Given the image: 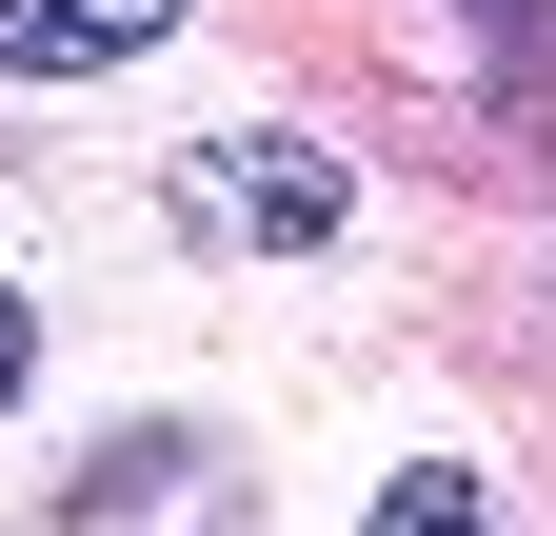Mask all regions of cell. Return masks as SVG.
Segmentation results:
<instances>
[{
    "label": "cell",
    "instance_id": "2",
    "mask_svg": "<svg viewBox=\"0 0 556 536\" xmlns=\"http://www.w3.org/2000/svg\"><path fill=\"white\" fill-rule=\"evenodd\" d=\"M199 0H0V80H100V60L179 40Z\"/></svg>",
    "mask_w": 556,
    "mask_h": 536
},
{
    "label": "cell",
    "instance_id": "3",
    "mask_svg": "<svg viewBox=\"0 0 556 536\" xmlns=\"http://www.w3.org/2000/svg\"><path fill=\"white\" fill-rule=\"evenodd\" d=\"M358 536H517V516L477 497L457 457H417V477H378V516H358Z\"/></svg>",
    "mask_w": 556,
    "mask_h": 536
},
{
    "label": "cell",
    "instance_id": "1",
    "mask_svg": "<svg viewBox=\"0 0 556 536\" xmlns=\"http://www.w3.org/2000/svg\"><path fill=\"white\" fill-rule=\"evenodd\" d=\"M179 239H219V258H318L338 219H358V179H338L318 140H179Z\"/></svg>",
    "mask_w": 556,
    "mask_h": 536
},
{
    "label": "cell",
    "instance_id": "4",
    "mask_svg": "<svg viewBox=\"0 0 556 536\" xmlns=\"http://www.w3.org/2000/svg\"><path fill=\"white\" fill-rule=\"evenodd\" d=\"M40 378V318H21V279H0V397H21Z\"/></svg>",
    "mask_w": 556,
    "mask_h": 536
}]
</instances>
